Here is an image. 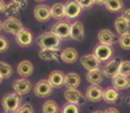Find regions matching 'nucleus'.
<instances>
[{
  "label": "nucleus",
  "instance_id": "1",
  "mask_svg": "<svg viewBox=\"0 0 130 113\" xmlns=\"http://www.w3.org/2000/svg\"><path fill=\"white\" fill-rule=\"evenodd\" d=\"M21 95L18 93H8L2 98L1 104L5 112L7 113H16L20 107Z\"/></svg>",
  "mask_w": 130,
  "mask_h": 113
},
{
  "label": "nucleus",
  "instance_id": "2",
  "mask_svg": "<svg viewBox=\"0 0 130 113\" xmlns=\"http://www.w3.org/2000/svg\"><path fill=\"white\" fill-rule=\"evenodd\" d=\"M61 39L62 38L52 31H47L37 37V44L40 48H58L61 45Z\"/></svg>",
  "mask_w": 130,
  "mask_h": 113
},
{
  "label": "nucleus",
  "instance_id": "3",
  "mask_svg": "<svg viewBox=\"0 0 130 113\" xmlns=\"http://www.w3.org/2000/svg\"><path fill=\"white\" fill-rule=\"evenodd\" d=\"M53 92V85L48 80H40L34 87V93L38 98H47Z\"/></svg>",
  "mask_w": 130,
  "mask_h": 113
},
{
  "label": "nucleus",
  "instance_id": "4",
  "mask_svg": "<svg viewBox=\"0 0 130 113\" xmlns=\"http://www.w3.org/2000/svg\"><path fill=\"white\" fill-rule=\"evenodd\" d=\"M2 28L5 31L12 35H17L21 29L24 28L23 24L20 23V20H18L15 17H8L6 20L2 23Z\"/></svg>",
  "mask_w": 130,
  "mask_h": 113
},
{
  "label": "nucleus",
  "instance_id": "5",
  "mask_svg": "<svg viewBox=\"0 0 130 113\" xmlns=\"http://www.w3.org/2000/svg\"><path fill=\"white\" fill-rule=\"evenodd\" d=\"M83 8L78 4L77 0H69L65 4V17L69 19H74L80 16Z\"/></svg>",
  "mask_w": 130,
  "mask_h": 113
},
{
  "label": "nucleus",
  "instance_id": "6",
  "mask_svg": "<svg viewBox=\"0 0 130 113\" xmlns=\"http://www.w3.org/2000/svg\"><path fill=\"white\" fill-rule=\"evenodd\" d=\"M85 98L88 101L93 102V103L100 102L102 99H103V90H102L98 84H92L86 88Z\"/></svg>",
  "mask_w": 130,
  "mask_h": 113
},
{
  "label": "nucleus",
  "instance_id": "7",
  "mask_svg": "<svg viewBox=\"0 0 130 113\" xmlns=\"http://www.w3.org/2000/svg\"><path fill=\"white\" fill-rule=\"evenodd\" d=\"M52 33H54L55 35H57L59 38H67L70 37V34H71V25L69 24V21H58L55 25L52 27Z\"/></svg>",
  "mask_w": 130,
  "mask_h": 113
},
{
  "label": "nucleus",
  "instance_id": "8",
  "mask_svg": "<svg viewBox=\"0 0 130 113\" xmlns=\"http://www.w3.org/2000/svg\"><path fill=\"white\" fill-rule=\"evenodd\" d=\"M64 98L65 100L70 103H74L76 105H80V104H83L85 101V99L83 96V94L77 91L76 88H67L64 93Z\"/></svg>",
  "mask_w": 130,
  "mask_h": 113
},
{
  "label": "nucleus",
  "instance_id": "9",
  "mask_svg": "<svg viewBox=\"0 0 130 113\" xmlns=\"http://www.w3.org/2000/svg\"><path fill=\"white\" fill-rule=\"evenodd\" d=\"M93 54L99 58L100 62H105L112 56L113 50L110 45H105V44H101V43H100V44L94 48Z\"/></svg>",
  "mask_w": 130,
  "mask_h": 113
},
{
  "label": "nucleus",
  "instance_id": "10",
  "mask_svg": "<svg viewBox=\"0 0 130 113\" xmlns=\"http://www.w3.org/2000/svg\"><path fill=\"white\" fill-rule=\"evenodd\" d=\"M120 63L121 61L118 60V58H115V60H111L109 61L107 64L104 65L103 69V75L109 79H113L116 75L119 74V67H120Z\"/></svg>",
  "mask_w": 130,
  "mask_h": 113
},
{
  "label": "nucleus",
  "instance_id": "11",
  "mask_svg": "<svg viewBox=\"0 0 130 113\" xmlns=\"http://www.w3.org/2000/svg\"><path fill=\"white\" fill-rule=\"evenodd\" d=\"M34 16L37 21L39 23H45V21L50 20L52 17V12H51V8L47 7L46 5H38L34 9Z\"/></svg>",
  "mask_w": 130,
  "mask_h": 113
},
{
  "label": "nucleus",
  "instance_id": "12",
  "mask_svg": "<svg viewBox=\"0 0 130 113\" xmlns=\"http://www.w3.org/2000/svg\"><path fill=\"white\" fill-rule=\"evenodd\" d=\"M81 64H82L85 69L92 71V69L100 68L101 62L99 61V58L94 54H88V55H84L81 58Z\"/></svg>",
  "mask_w": 130,
  "mask_h": 113
},
{
  "label": "nucleus",
  "instance_id": "13",
  "mask_svg": "<svg viewBox=\"0 0 130 113\" xmlns=\"http://www.w3.org/2000/svg\"><path fill=\"white\" fill-rule=\"evenodd\" d=\"M12 87L15 90L16 93L20 94V95H24V94H27L30 91L31 88V84L26 77H23V79H18L13 82Z\"/></svg>",
  "mask_w": 130,
  "mask_h": 113
},
{
  "label": "nucleus",
  "instance_id": "14",
  "mask_svg": "<svg viewBox=\"0 0 130 113\" xmlns=\"http://www.w3.org/2000/svg\"><path fill=\"white\" fill-rule=\"evenodd\" d=\"M16 42L17 44L21 47H27L31 44L32 42V35L30 33V30L26 28H23L16 35Z\"/></svg>",
  "mask_w": 130,
  "mask_h": 113
},
{
  "label": "nucleus",
  "instance_id": "15",
  "mask_svg": "<svg viewBox=\"0 0 130 113\" xmlns=\"http://www.w3.org/2000/svg\"><path fill=\"white\" fill-rule=\"evenodd\" d=\"M70 37L73 40L76 42H82L84 38V27H83L81 21H75L71 25V34Z\"/></svg>",
  "mask_w": 130,
  "mask_h": 113
},
{
  "label": "nucleus",
  "instance_id": "16",
  "mask_svg": "<svg viewBox=\"0 0 130 113\" xmlns=\"http://www.w3.org/2000/svg\"><path fill=\"white\" fill-rule=\"evenodd\" d=\"M98 38H99V42L101 44L110 45V46H112L117 42V37H116V35L110 29H102V30H100L99 34H98Z\"/></svg>",
  "mask_w": 130,
  "mask_h": 113
},
{
  "label": "nucleus",
  "instance_id": "17",
  "mask_svg": "<svg viewBox=\"0 0 130 113\" xmlns=\"http://www.w3.org/2000/svg\"><path fill=\"white\" fill-rule=\"evenodd\" d=\"M58 48H42L40 52L38 53L39 58L43 61H56L58 62Z\"/></svg>",
  "mask_w": 130,
  "mask_h": 113
},
{
  "label": "nucleus",
  "instance_id": "18",
  "mask_svg": "<svg viewBox=\"0 0 130 113\" xmlns=\"http://www.w3.org/2000/svg\"><path fill=\"white\" fill-rule=\"evenodd\" d=\"M78 57V54H77V50L75 48H72V47H69V48H65L63 52L61 53V60L62 62L66 64H73L75 63Z\"/></svg>",
  "mask_w": 130,
  "mask_h": 113
},
{
  "label": "nucleus",
  "instance_id": "19",
  "mask_svg": "<svg viewBox=\"0 0 130 113\" xmlns=\"http://www.w3.org/2000/svg\"><path fill=\"white\" fill-rule=\"evenodd\" d=\"M112 85H113V87L117 88L118 91L126 90V88L130 87V80L128 79V76L118 74L112 79Z\"/></svg>",
  "mask_w": 130,
  "mask_h": 113
},
{
  "label": "nucleus",
  "instance_id": "20",
  "mask_svg": "<svg viewBox=\"0 0 130 113\" xmlns=\"http://www.w3.org/2000/svg\"><path fill=\"white\" fill-rule=\"evenodd\" d=\"M48 81L53 85V87H62L64 85L65 75L61 71H53L48 76Z\"/></svg>",
  "mask_w": 130,
  "mask_h": 113
},
{
  "label": "nucleus",
  "instance_id": "21",
  "mask_svg": "<svg viewBox=\"0 0 130 113\" xmlns=\"http://www.w3.org/2000/svg\"><path fill=\"white\" fill-rule=\"evenodd\" d=\"M115 28H116V30L118 31L119 35H123L126 33H129L130 23L123 17V16H120V17H118L115 21Z\"/></svg>",
  "mask_w": 130,
  "mask_h": 113
},
{
  "label": "nucleus",
  "instance_id": "22",
  "mask_svg": "<svg viewBox=\"0 0 130 113\" xmlns=\"http://www.w3.org/2000/svg\"><path fill=\"white\" fill-rule=\"evenodd\" d=\"M81 84V77L76 73H69L65 75L64 85L67 88H77Z\"/></svg>",
  "mask_w": 130,
  "mask_h": 113
},
{
  "label": "nucleus",
  "instance_id": "23",
  "mask_svg": "<svg viewBox=\"0 0 130 113\" xmlns=\"http://www.w3.org/2000/svg\"><path fill=\"white\" fill-rule=\"evenodd\" d=\"M18 74L23 77H28L30 76L34 72V66H32L31 62L29 61H23L18 64Z\"/></svg>",
  "mask_w": 130,
  "mask_h": 113
},
{
  "label": "nucleus",
  "instance_id": "24",
  "mask_svg": "<svg viewBox=\"0 0 130 113\" xmlns=\"http://www.w3.org/2000/svg\"><path fill=\"white\" fill-rule=\"evenodd\" d=\"M103 72L100 68L96 69H92V71H89L88 74H86V80H88L89 83L91 84H100L103 80Z\"/></svg>",
  "mask_w": 130,
  "mask_h": 113
},
{
  "label": "nucleus",
  "instance_id": "25",
  "mask_svg": "<svg viewBox=\"0 0 130 113\" xmlns=\"http://www.w3.org/2000/svg\"><path fill=\"white\" fill-rule=\"evenodd\" d=\"M119 99V92L115 87H108L103 91V100L105 103H116Z\"/></svg>",
  "mask_w": 130,
  "mask_h": 113
},
{
  "label": "nucleus",
  "instance_id": "26",
  "mask_svg": "<svg viewBox=\"0 0 130 113\" xmlns=\"http://www.w3.org/2000/svg\"><path fill=\"white\" fill-rule=\"evenodd\" d=\"M104 6L108 11L118 12L123 8V2L122 0H105Z\"/></svg>",
  "mask_w": 130,
  "mask_h": 113
},
{
  "label": "nucleus",
  "instance_id": "27",
  "mask_svg": "<svg viewBox=\"0 0 130 113\" xmlns=\"http://www.w3.org/2000/svg\"><path fill=\"white\" fill-rule=\"evenodd\" d=\"M51 12H52V17L55 19H62L65 17V5L57 2V4L53 5L51 8Z\"/></svg>",
  "mask_w": 130,
  "mask_h": 113
},
{
  "label": "nucleus",
  "instance_id": "28",
  "mask_svg": "<svg viewBox=\"0 0 130 113\" xmlns=\"http://www.w3.org/2000/svg\"><path fill=\"white\" fill-rule=\"evenodd\" d=\"M43 113H58L59 107L55 101L50 100L43 104Z\"/></svg>",
  "mask_w": 130,
  "mask_h": 113
},
{
  "label": "nucleus",
  "instance_id": "29",
  "mask_svg": "<svg viewBox=\"0 0 130 113\" xmlns=\"http://www.w3.org/2000/svg\"><path fill=\"white\" fill-rule=\"evenodd\" d=\"M20 9L21 8L18 6L16 2L11 1V2H9V4L6 5V8H5L4 12L6 13V15H8V16H15V15H18V13H19Z\"/></svg>",
  "mask_w": 130,
  "mask_h": 113
},
{
  "label": "nucleus",
  "instance_id": "30",
  "mask_svg": "<svg viewBox=\"0 0 130 113\" xmlns=\"http://www.w3.org/2000/svg\"><path fill=\"white\" fill-rule=\"evenodd\" d=\"M0 74L4 76V79H9L12 74L11 66L5 62H0Z\"/></svg>",
  "mask_w": 130,
  "mask_h": 113
},
{
  "label": "nucleus",
  "instance_id": "31",
  "mask_svg": "<svg viewBox=\"0 0 130 113\" xmlns=\"http://www.w3.org/2000/svg\"><path fill=\"white\" fill-rule=\"evenodd\" d=\"M119 45L122 49L129 50L130 49V33H126L123 35H120L119 38Z\"/></svg>",
  "mask_w": 130,
  "mask_h": 113
},
{
  "label": "nucleus",
  "instance_id": "32",
  "mask_svg": "<svg viewBox=\"0 0 130 113\" xmlns=\"http://www.w3.org/2000/svg\"><path fill=\"white\" fill-rule=\"evenodd\" d=\"M119 74L124 75V76H130V62L129 61H122L120 63Z\"/></svg>",
  "mask_w": 130,
  "mask_h": 113
},
{
  "label": "nucleus",
  "instance_id": "33",
  "mask_svg": "<svg viewBox=\"0 0 130 113\" xmlns=\"http://www.w3.org/2000/svg\"><path fill=\"white\" fill-rule=\"evenodd\" d=\"M61 113H78V105L69 102L62 107Z\"/></svg>",
  "mask_w": 130,
  "mask_h": 113
},
{
  "label": "nucleus",
  "instance_id": "34",
  "mask_svg": "<svg viewBox=\"0 0 130 113\" xmlns=\"http://www.w3.org/2000/svg\"><path fill=\"white\" fill-rule=\"evenodd\" d=\"M9 48V42L5 36L0 35V53H4Z\"/></svg>",
  "mask_w": 130,
  "mask_h": 113
},
{
  "label": "nucleus",
  "instance_id": "35",
  "mask_svg": "<svg viewBox=\"0 0 130 113\" xmlns=\"http://www.w3.org/2000/svg\"><path fill=\"white\" fill-rule=\"evenodd\" d=\"M16 113H34V109H32L30 104L27 103V104H24L23 106H20Z\"/></svg>",
  "mask_w": 130,
  "mask_h": 113
},
{
  "label": "nucleus",
  "instance_id": "36",
  "mask_svg": "<svg viewBox=\"0 0 130 113\" xmlns=\"http://www.w3.org/2000/svg\"><path fill=\"white\" fill-rule=\"evenodd\" d=\"M77 1L83 9H90L94 5V0H77Z\"/></svg>",
  "mask_w": 130,
  "mask_h": 113
},
{
  "label": "nucleus",
  "instance_id": "37",
  "mask_svg": "<svg viewBox=\"0 0 130 113\" xmlns=\"http://www.w3.org/2000/svg\"><path fill=\"white\" fill-rule=\"evenodd\" d=\"M12 1L16 2L21 9H24V8L27 7V2H28V0H12Z\"/></svg>",
  "mask_w": 130,
  "mask_h": 113
},
{
  "label": "nucleus",
  "instance_id": "38",
  "mask_svg": "<svg viewBox=\"0 0 130 113\" xmlns=\"http://www.w3.org/2000/svg\"><path fill=\"white\" fill-rule=\"evenodd\" d=\"M122 16L130 23V8H129V9H126V10H124L123 13H122Z\"/></svg>",
  "mask_w": 130,
  "mask_h": 113
},
{
  "label": "nucleus",
  "instance_id": "39",
  "mask_svg": "<svg viewBox=\"0 0 130 113\" xmlns=\"http://www.w3.org/2000/svg\"><path fill=\"white\" fill-rule=\"evenodd\" d=\"M104 113H120L118 111L117 109H115V107H109V109H107L105 111H103Z\"/></svg>",
  "mask_w": 130,
  "mask_h": 113
},
{
  "label": "nucleus",
  "instance_id": "40",
  "mask_svg": "<svg viewBox=\"0 0 130 113\" xmlns=\"http://www.w3.org/2000/svg\"><path fill=\"white\" fill-rule=\"evenodd\" d=\"M6 2L4 1V0H0V12L5 11V8H6Z\"/></svg>",
  "mask_w": 130,
  "mask_h": 113
},
{
  "label": "nucleus",
  "instance_id": "41",
  "mask_svg": "<svg viewBox=\"0 0 130 113\" xmlns=\"http://www.w3.org/2000/svg\"><path fill=\"white\" fill-rule=\"evenodd\" d=\"M105 0H94V4L96 5H104Z\"/></svg>",
  "mask_w": 130,
  "mask_h": 113
},
{
  "label": "nucleus",
  "instance_id": "42",
  "mask_svg": "<svg viewBox=\"0 0 130 113\" xmlns=\"http://www.w3.org/2000/svg\"><path fill=\"white\" fill-rule=\"evenodd\" d=\"M2 80H4V76H2V75H1V74H0V83H1V82H2Z\"/></svg>",
  "mask_w": 130,
  "mask_h": 113
},
{
  "label": "nucleus",
  "instance_id": "43",
  "mask_svg": "<svg viewBox=\"0 0 130 113\" xmlns=\"http://www.w3.org/2000/svg\"><path fill=\"white\" fill-rule=\"evenodd\" d=\"M92 113H104V112H102V111H94V112H92Z\"/></svg>",
  "mask_w": 130,
  "mask_h": 113
},
{
  "label": "nucleus",
  "instance_id": "44",
  "mask_svg": "<svg viewBox=\"0 0 130 113\" xmlns=\"http://www.w3.org/2000/svg\"><path fill=\"white\" fill-rule=\"evenodd\" d=\"M35 1H37V2H43V1H46V0H35Z\"/></svg>",
  "mask_w": 130,
  "mask_h": 113
},
{
  "label": "nucleus",
  "instance_id": "45",
  "mask_svg": "<svg viewBox=\"0 0 130 113\" xmlns=\"http://www.w3.org/2000/svg\"><path fill=\"white\" fill-rule=\"evenodd\" d=\"M1 28H2V23H1V20H0V30H1Z\"/></svg>",
  "mask_w": 130,
  "mask_h": 113
},
{
  "label": "nucleus",
  "instance_id": "46",
  "mask_svg": "<svg viewBox=\"0 0 130 113\" xmlns=\"http://www.w3.org/2000/svg\"><path fill=\"white\" fill-rule=\"evenodd\" d=\"M129 105H130V98H129Z\"/></svg>",
  "mask_w": 130,
  "mask_h": 113
},
{
  "label": "nucleus",
  "instance_id": "47",
  "mask_svg": "<svg viewBox=\"0 0 130 113\" xmlns=\"http://www.w3.org/2000/svg\"><path fill=\"white\" fill-rule=\"evenodd\" d=\"M6 113H7V112H6Z\"/></svg>",
  "mask_w": 130,
  "mask_h": 113
}]
</instances>
